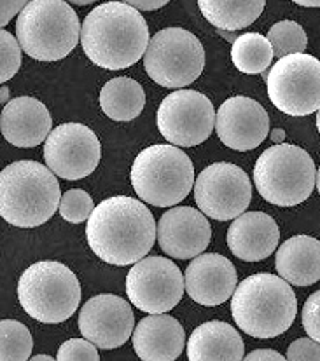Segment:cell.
Returning a JSON list of instances; mask_svg holds the SVG:
<instances>
[{
	"label": "cell",
	"mask_w": 320,
	"mask_h": 361,
	"mask_svg": "<svg viewBox=\"0 0 320 361\" xmlns=\"http://www.w3.org/2000/svg\"><path fill=\"white\" fill-rule=\"evenodd\" d=\"M86 239L104 262L131 265L150 252L158 239V224L142 201L114 196L93 209L88 219Z\"/></svg>",
	"instance_id": "obj_1"
},
{
	"label": "cell",
	"mask_w": 320,
	"mask_h": 361,
	"mask_svg": "<svg viewBox=\"0 0 320 361\" xmlns=\"http://www.w3.org/2000/svg\"><path fill=\"white\" fill-rule=\"evenodd\" d=\"M149 27L137 7L126 2H104L95 7L81 27V46L91 63L123 70L137 63L149 47Z\"/></svg>",
	"instance_id": "obj_2"
},
{
	"label": "cell",
	"mask_w": 320,
	"mask_h": 361,
	"mask_svg": "<svg viewBox=\"0 0 320 361\" xmlns=\"http://www.w3.org/2000/svg\"><path fill=\"white\" fill-rule=\"evenodd\" d=\"M231 314L238 329L254 338H273L290 329L297 300L282 276L259 272L245 278L231 297Z\"/></svg>",
	"instance_id": "obj_3"
},
{
	"label": "cell",
	"mask_w": 320,
	"mask_h": 361,
	"mask_svg": "<svg viewBox=\"0 0 320 361\" xmlns=\"http://www.w3.org/2000/svg\"><path fill=\"white\" fill-rule=\"evenodd\" d=\"M57 176L37 161H16L0 173V216L20 229L46 224L60 208Z\"/></svg>",
	"instance_id": "obj_4"
},
{
	"label": "cell",
	"mask_w": 320,
	"mask_h": 361,
	"mask_svg": "<svg viewBox=\"0 0 320 361\" xmlns=\"http://www.w3.org/2000/svg\"><path fill=\"white\" fill-rule=\"evenodd\" d=\"M81 27L67 0H32L16 18V37L34 60L58 61L76 49Z\"/></svg>",
	"instance_id": "obj_5"
},
{
	"label": "cell",
	"mask_w": 320,
	"mask_h": 361,
	"mask_svg": "<svg viewBox=\"0 0 320 361\" xmlns=\"http://www.w3.org/2000/svg\"><path fill=\"white\" fill-rule=\"evenodd\" d=\"M130 180L137 196L158 208L179 204L196 182L193 161L172 143L142 150L131 166Z\"/></svg>",
	"instance_id": "obj_6"
},
{
	"label": "cell",
	"mask_w": 320,
	"mask_h": 361,
	"mask_svg": "<svg viewBox=\"0 0 320 361\" xmlns=\"http://www.w3.org/2000/svg\"><path fill=\"white\" fill-rule=\"evenodd\" d=\"M18 300L28 316L46 325L67 322L81 304V285L67 265L32 264L18 281Z\"/></svg>",
	"instance_id": "obj_7"
},
{
	"label": "cell",
	"mask_w": 320,
	"mask_h": 361,
	"mask_svg": "<svg viewBox=\"0 0 320 361\" xmlns=\"http://www.w3.org/2000/svg\"><path fill=\"white\" fill-rule=\"evenodd\" d=\"M254 183L261 197L275 206H296L317 187V168L304 149L278 143L264 150L254 166Z\"/></svg>",
	"instance_id": "obj_8"
},
{
	"label": "cell",
	"mask_w": 320,
	"mask_h": 361,
	"mask_svg": "<svg viewBox=\"0 0 320 361\" xmlns=\"http://www.w3.org/2000/svg\"><path fill=\"white\" fill-rule=\"evenodd\" d=\"M147 75L168 90L193 84L205 68V49L194 33L184 28H163L153 35L143 54Z\"/></svg>",
	"instance_id": "obj_9"
},
{
	"label": "cell",
	"mask_w": 320,
	"mask_h": 361,
	"mask_svg": "<svg viewBox=\"0 0 320 361\" xmlns=\"http://www.w3.org/2000/svg\"><path fill=\"white\" fill-rule=\"evenodd\" d=\"M266 84L271 103L287 116L304 117L320 109V61L312 54L278 58Z\"/></svg>",
	"instance_id": "obj_10"
},
{
	"label": "cell",
	"mask_w": 320,
	"mask_h": 361,
	"mask_svg": "<svg viewBox=\"0 0 320 361\" xmlns=\"http://www.w3.org/2000/svg\"><path fill=\"white\" fill-rule=\"evenodd\" d=\"M215 117L212 102L203 93L179 90L161 102L156 123L163 138L172 145L194 147L212 135Z\"/></svg>",
	"instance_id": "obj_11"
},
{
	"label": "cell",
	"mask_w": 320,
	"mask_h": 361,
	"mask_svg": "<svg viewBox=\"0 0 320 361\" xmlns=\"http://www.w3.org/2000/svg\"><path fill=\"white\" fill-rule=\"evenodd\" d=\"M186 290L180 269L165 257H143L126 276V295L147 314L168 312L179 304Z\"/></svg>",
	"instance_id": "obj_12"
},
{
	"label": "cell",
	"mask_w": 320,
	"mask_h": 361,
	"mask_svg": "<svg viewBox=\"0 0 320 361\" xmlns=\"http://www.w3.org/2000/svg\"><path fill=\"white\" fill-rule=\"evenodd\" d=\"M194 199L201 212L219 222L245 213L252 199V183L237 164L215 163L205 168L194 182Z\"/></svg>",
	"instance_id": "obj_13"
},
{
	"label": "cell",
	"mask_w": 320,
	"mask_h": 361,
	"mask_svg": "<svg viewBox=\"0 0 320 361\" xmlns=\"http://www.w3.org/2000/svg\"><path fill=\"white\" fill-rule=\"evenodd\" d=\"M102 147L93 130L79 123H65L54 128L44 142L47 168L65 180L90 176L100 163Z\"/></svg>",
	"instance_id": "obj_14"
},
{
	"label": "cell",
	"mask_w": 320,
	"mask_h": 361,
	"mask_svg": "<svg viewBox=\"0 0 320 361\" xmlns=\"http://www.w3.org/2000/svg\"><path fill=\"white\" fill-rule=\"evenodd\" d=\"M134 326L131 305L112 293L90 298L79 312L81 335L100 349H116L126 344Z\"/></svg>",
	"instance_id": "obj_15"
},
{
	"label": "cell",
	"mask_w": 320,
	"mask_h": 361,
	"mask_svg": "<svg viewBox=\"0 0 320 361\" xmlns=\"http://www.w3.org/2000/svg\"><path fill=\"white\" fill-rule=\"evenodd\" d=\"M215 131L220 142L233 150L257 149L270 133V117L256 99L233 97L217 110Z\"/></svg>",
	"instance_id": "obj_16"
},
{
	"label": "cell",
	"mask_w": 320,
	"mask_h": 361,
	"mask_svg": "<svg viewBox=\"0 0 320 361\" xmlns=\"http://www.w3.org/2000/svg\"><path fill=\"white\" fill-rule=\"evenodd\" d=\"M211 238L207 215L191 206H174L165 212L158 224L160 248L172 259H194L207 250Z\"/></svg>",
	"instance_id": "obj_17"
},
{
	"label": "cell",
	"mask_w": 320,
	"mask_h": 361,
	"mask_svg": "<svg viewBox=\"0 0 320 361\" xmlns=\"http://www.w3.org/2000/svg\"><path fill=\"white\" fill-rule=\"evenodd\" d=\"M187 295L207 307L224 304L237 290V269L219 253H200L184 272Z\"/></svg>",
	"instance_id": "obj_18"
},
{
	"label": "cell",
	"mask_w": 320,
	"mask_h": 361,
	"mask_svg": "<svg viewBox=\"0 0 320 361\" xmlns=\"http://www.w3.org/2000/svg\"><path fill=\"white\" fill-rule=\"evenodd\" d=\"M53 119L42 102L32 97H18L4 105L0 130L6 142L20 149H32L47 140Z\"/></svg>",
	"instance_id": "obj_19"
},
{
	"label": "cell",
	"mask_w": 320,
	"mask_h": 361,
	"mask_svg": "<svg viewBox=\"0 0 320 361\" xmlns=\"http://www.w3.org/2000/svg\"><path fill=\"white\" fill-rule=\"evenodd\" d=\"M280 231L277 222L263 212H245L227 229L231 253L245 262H259L277 250Z\"/></svg>",
	"instance_id": "obj_20"
},
{
	"label": "cell",
	"mask_w": 320,
	"mask_h": 361,
	"mask_svg": "<svg viewBox=\"0 0 320 361\" xmlns=\"http://www.w3.org/2000/svg\"><path fill=\"white\" fill-rule=\"evenodd\" d=\"M131 342L137 356L143 361H174L186 348V334L177 319L161 312L141 319Z\"/></svg>",
	"instance_id": "obj_21"
},
{
	"label": "cell",
	"mask_w": 320,
	"mask_h": 361,
	"mask_svg": "<svg viewBox=\"0 0 320 361\" xmlns=\"http://www.w3.org/2000/svg\"><path fill=\"white\" fill-rule=\"evenodd\" d=\"M191 361H240L245 358L244 338L224 322H207L194 329L187 341Z\"/></svg>",
	"instance_id": "obj_22"
},
{
	"label": "cell",
	"mask_w": 320,
	"mask_h": 361,
	"mask_svg": "<svg viewBox=\"0 0 320 361\" xmlns=\"http://www.w3.org/2000/svg\"><path fill=\"white\" fill-rule=\"evenodd\" d=\"M278 276L296 286L320 281V241L312 235H294L280 245L275 259Z\"/></svg>",
	"instance_id": "obj_23"
},
{
	"label": "cell",
	"mask_w": 320,
	"mask_h": 361,
	"mask_svg": "<svg viewBox=\"0 0 320 361\" xmlns=\"http://www.w3.org/2000/svg\"><path fill=\"white\" fill-rule=\"evenodd\" d=\"M100 106L109 119L121 123L134 121L146 106V91L130 77H116L102 87Z\"/></svg>",
	"instance_id": "obj_24"
},
{
	"label": "cell",
	"mask_w": 320,
	"mask_h": 361,
	"mask_svg": "<svg viewBox=\"0 0 320 361\" xmlns=\"http://www.w3.org/2000/svg\"><path fill=\"white\" fill-rule=\"evenodd\" d=\"M264 4L266 0H198L205 20L227 32L250 27L261 16Z\"/></svg>",
	"instance_id": "obj_25"
},
{
	"label": "cell",
	"mask_w": 320,
	"mask_h": 361,
	"mask_svg": "<svg viewBox=\"0 0 320 361\" xmlns=\"http://www.w3.org/2000/svg\"><path fill=\"white\" fill-rule=\"evenodd\" d=\"M275 58V51L268 37L261 33H244L237 37L231 47V60L240 72L247 75L266 72L271 60Z\"/></svg>",
	"instance_id": "obj_26"
},
{
	"label": "cell",
	"mask_w": 320,
	"mask_h": 361,
	"mask_svg": "<svg viewBox=\"0 0 320 361\" xmlns=\"http://www.w3.org/2000/svg\"><path fill=\"white\" fill-rule=\"evenodd\" d=\"M34 337L30 330L14 319L0 322V360L27 361L32 358Z\"/></svg>",
	"instance_id": "obj_27"
},
{
	"label": "cell",
	"mask_w": 320,
	"mask_h": 361,
	"mask_svg": "<svg viewBox=\"0 0 320 361\" xmlns=\"http://www.w3.org/2000/svg\"><path fill=\"white\" fill-rule=\"evenodd\" d=\"M268 40L271 42L275 51V56L284 58L287 54L304 53L308 46L307 32L303 30L300 23L296 21H278L268 30Z\"/></svg>",
	"instance_id": "obj_28"
},
{
	"label": "cell",
	"mask_w": 320,
	"mask_h": 361,
	"mask_svg": "<svg viewBox=\"0 0 320 361\" xmlns=\"http://www.w3.org/2000/svg\"><path fill=\"white\" fill-rule=\"evenodd\" d=\"M95 208L97 206L93 204V199L86 190L71 189L61 196L58 213L69 224H81L90 219Z\"/></svg>",
	"instance_id": "obj_29"
},
{
	"label": "cell",
	"mask_w": 320,
	"mask_h": 361,
	"mask_svg": "<svg viewBox=\"0 0 320 361\" xmlns=\"http://www.w3.org/2000/svg\"><path fill=\"white\" fill-rule=\"evenodd\" d=\"M0 51H2V65H0V82L13 79L21 66V46L18 37L9 33L6 28L0 30Z\"/></svg>",
	"instance_id": "obj_30"
},
{
	"label": "cell",
	"mask_w": 320,
	"mask_h": 361,
	"mask_svg": "<svg viewBox=\"0 0 320 361\" xmlns=\"http://www.w3.org/2000/svg\"><path fill=\"white\" fill-rule=\"evenodd\" d=\"M98 345L93 344L91 341L84 338H71V341L64 342L58 349L57 360L60 361H98Z\"/></svg>",
	"instance_id": "obj_31"
},
{
	"label": "cell",
	"mask_w": 320,
	"mask_h": 361,
	"mask_svg": "<svg viewBox=\"0 0 320 361\" xmlns=\"http://www.w3.org/2000/svg\"><path fill=\"white\" fill-rule=\"evenodd\" d=\"M301 318H303V329L308 337L320 342V290L307 298Z\"/></svg>",
	"instance_id": "obj_32"
},
{
	"label": "cell",
	"mask_w": 320,
	"mask_h": 361,
	"mask_svg": "<svg viewBox=\"0 0 320 361\" xmlns=\"http://www.w3.org/2000/svg\"><path fill=\"white\" fill-rule=\"evenodd\" d=\"M285 358L290 361H320V342L312 337L297 338L289 345Z\"/></svg>",
	"instance_id": "obj_33"
},
{
	"label": "cell",
	"mask_w": 320,
	"mask_h": 361,
	"mask_svg": "<svg viewBox=\"0 0 320 361\" xmlns=\"http://www.w3.org/2000/svg\"><path fill=\"white\" fill-rule=\"evenodd\" d=\"M30 2L32 0H0V25H2V28H6V25L14 16H18Z\"/></svg>",
	"instance_id": "obj_34"
},
{
	"label": "cell",
	"mask_w": 320,
	"mask_h": 361,
	"mask_svg": "<svg viewBox=\"0 0 320 361\" xmlns=\"http://www.w3.org/2000/svg\"><path fill=\"white\" fill-rule=\"evenodd\" d=\"M245 360L252 361V360H257V361H284L285 356H282L280 353L273 351V349H257V351H252L249 353V355H245Z\"/></svg>",
	"instance_id": "obj_35"
},
{
	"label": "cell",
	"mask_w": 320,
	"mask_h": 361,
	"mask_svg": "<svg viewBox=\"0 0 320 361\" xmlns=\"http://www.w3.org/2000/svg\"><path fill=\"white\" fill-rule=\"evenodd\" d=\"M121 2L130 4V6L137 7L138 11H156L160 7L167 6L170 0H121Z\"/></svg>",
	"instance_id": "obj_36"
},
{
	"label": "cell",
	"mask_w": 320,
	"mask_h": 361,
	"mask_svg": "<svg viewBox=\"0 0 320 361\" xmlns=\"http://www.w3.org/2000/svg\"><path fill=\"white\" fill-rule=\"evenodd\" d=\"M292 2L303 7H320V0H292Z\"/></svg>",
	"instance_id": "obj_37"
},
{
	"label": "cell",
	"mask_w": 320,
	"mask_h": 361,
	"mask_svg": "<svg viewBox=\"0 0 320 361\" xmlns=\"http://www.w3.org/2000/svg\"><path fill=\"white\" fill-rule=\"evenodd\" d=\"M67 2L76 4V6H88V4H93L97 2V0H67Z\"/></svg>",
	"instance_id": "obj_38"
},
{
	"label": "cell",
	"mask_w": 320,
	"mask_h": 361,
	"mask_svg": "<svg viewBox=\"0 0 320 361\" xmlns=\"http://www.w3.org/2000/svg\"><path fill=\"white\" fill-rule=\"evenodd\" d=\"M34 360H47V361H51L53 358H51L49 355H39V356H34Z\"/></svg>",
	"instance_id": "obj_39"
},
{
	"label": "cell",
	"mask_w": 320,
	"mask_h": 361,
	"mask_svg": "<svg viewBox=\"0 0 320 361\" xmlns=\"http://www.w3.org/2000/svg\"><path fill=\"white\" fill-rule=\"evenodd\" d=\"M7 94H9V91H7V87H2V102H6V98H7Z\"/></svg>",
	"instance_id": "obj_40"
},
{
	"label": "cell",
	"mask_w": 320,
	"mask_h": 361,
	"mask_svg": "<svg viewBox=\"0 0 320 361\" xmlns=\"http://www.w3.org/2000/svg\"><path fill=\"white\" fill-rule=\"evenodd\" d=\"M317 189H319V194H320V166L317 169Z\"/></svg>",
	"instance_id": "obj_41"
},
{
	"label": "cell",
	"mask_w": 320,
	"mask_h": 361,
	"mask_svg": "<svg viewBox=\"0 0 320 361\" xmlns=\"http://www.w3.org/2000/svg\"><path fill=\"white\" fill-rule=\"evenodd\" d=\"M317 130L320 133V109L317 110Z\"/></svg>",
	"instance_id": "obj_42"
}]
</instances>
